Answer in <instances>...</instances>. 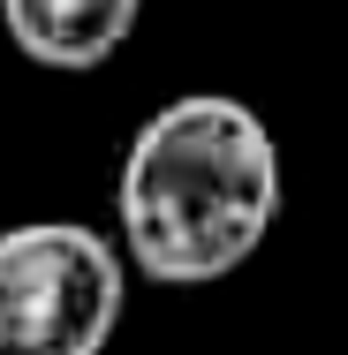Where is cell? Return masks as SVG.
<instances>
[{
	"label": "cell",
	"mask_w": 348,
	"mask_h": 355,
	"mask_svg": "<svg viewBox=\"0 0 348 355\" xmlns=\"http://www.w3.org/2000/svg\"><path fill=\"white\" fill-rule=\"evenodd\" d=\"M144 0H0L8 46L38 69H99L129 46Z\"/></svg>",
	"instance_id": "cell-3"
},
{
	"label": "cell",
	"mask_w": 348,
	"mask_h": 355,
	"mask_svg": "<svg viewBox=\"0 0 348 355\" xmlns=\"http://www.w3.org/2000/svg\"><path fill=\"white\" fill-rule=\"evenodd\" d=\"M129 257L83 219H23L0 234V355H106Z\"/></svg>",
	"instance_id": "cell-2"
},
{
	"label": "cell",
	"mask_w": 348,
	"mask_h": 355,
	"mask_svg": "<svg viewBox=\"0 0 348 355\" xmlns=\"http://www.w3.org/2000/svg\"><path fill=\"white\" fill-rule=\"evenodd\" d=\"M122 257L159 287H212L258 257L280 219V144L273 129L227 98L190 91L159 106L122 151L114 182Z\"/></svg>",
	"instance_id": "cell-1"
}]
</instances>
